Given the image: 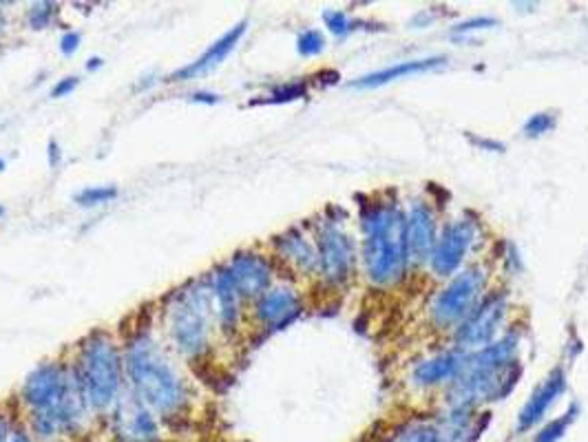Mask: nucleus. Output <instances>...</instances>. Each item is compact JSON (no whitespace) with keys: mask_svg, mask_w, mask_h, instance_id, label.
Instances as JSON below:
<instances>
[{"mask_svg":"<svg viewBox=\"0 0 588 442\" xmlns=\"http://www.w3.org/2000/svg\"><path fill=\"white\" fill-rule=\"evenodd\" d=\"M9 442H33V441H31V436H29L27 432H22V430H13V432H11V439H9Z\"/></svg>","mask_w":588,"mask_h":442,"instance_id":"nucleus-35","label":"nucleus"},{"mask_svg":"<svg viewBox=\"0 0 588 442\" xmlns=\"http://www.w3.org/2000/svg\"><path fill=\"white\" fill-rule=\"evenodd\" d=\"M326 49V38L319 29H306L299 33L297 38V51L306 58H312V55H319L321 51Z\"/></svg>","mask_w":588,"mask_h":442,"instance_id":"nucleus-24","label":"nucleus"},{"mask_svg":"<svg viewBox=\"0 0 588 442\" xmlns=\"http://www.w3.org/2000/svg\"><path fill=\"white\" fill-rule=\"evenodd\" d=\"M308 95V86L306 82H290V84H283L279 89H275L266 102L270 104H286V102H295V100H301Z\"/></svg>","mask_w":588,"mask_h":442,"instance_id":"nucleus-25","label":"nucleus"},{"mask_svg":"<svg viewBox=\"0 0 588 442\" xmlns=\"http://www.w3.org/2000/svg\"><path fill=\"white\" fill-rule=\"evenodd\" d=\"M518 341L516 335H507L483 350L467 352L458 377L450 383V408L474 410L481 403L509 397L520 379V361H516Z\"/></svg>","mask_w":588,"mask_h":442,"instance_id":"nucleus-2","label":"nucleus"},{"mask_svg":"<svg viewBox=\"0 0 588 442\" xmlns=\"http://www.w3.org/2000/svg\"><path fill=\"white\" fill-rule=\"evenodd\" d=\"M22 399L31 410V430L42 441L75 432L89 410L78 372L53 363L40 366L27 377Z\"/></svg>","mask_w":588,"mask_h":442,"instance_id":"nucleus-1","label":"nucleus"},{"mask_svg":"<svg viewBox=\"0 0 588 442\" xmlns=\"http://www.w3.org/2000/svg\"><path fill=\"white\" fill-rule=\"evenodd\" d=\"M277 250L283 259H288L290 264H295L301 273L310 275L314 270H319V253L317 248L303 237V233L299 230H288L286 235L277 237Z\"/></svg>","mask_w":588,"mask_h":442,"instance_id":"nucleus-20","label":"nucleus"},{"mask_svg":"<svg viewBox=\"0 0 588 442\" xmlns=\"http://www.w3.org/2000/svg\"><path fill=\"white\" fill-rule=\"evenodd\" d=\"M11 439V430H9V423L4 421V417L0 414V442H9Z\"/></svg>","mask_w":588,"mask_h":442,"instance_id":"nucleus-34","label":"nucleus"},{"mask_svg":"<svg viewBox=\"0 0 588 442\" xmlns=\"http://www.w3.org/2000/svg\"><path fill=\"white\" fill-rule=\"evenodd\" d=\"M190 100L193 102H204V104H215L219 100V95L217 93H204V91H199V93H193Z\"/></svg>","mask_w":588,"mask_h":442,"instance_id":"nucleus-32","label":"nucleus"},{"mask_svg":"<svg viewBox=\"0 0 588 442\" xmlns=\"http://www.w3.org/2000/svg\"><path fill=\"white\" fill-rule=\"evenodd\" d=\"M78 49H80V33H75V31L64 33L62 40H60V51L64 55H73Z\"/></svg>","mask_w":588,"mask_h":442,"instance_id":"nucleus-30","label":"nucleus"},{"mask_svg":"<svg viewBox=\"0 0 588 442\" xmlns=\"http://www.w3.org/2000/svg\"><path fill=\"white\" fill-rule=\"evenodd\" d=\"M301 312V301L292 288H275L259 297L257 317L268 328H279L290 323Z\"/></svg>","mask_w":588,"mask_h":442,"instance_id":"nucleus-16","label":"nucleus"},{"mask_svg":"<svg viewBox=\"0 0 588 442\" xmlns=\"http://www.w3.org/2000/svg\"><path fill=\"white\" fill-rule=\"evenodd\" d=\"M554 126H556V115H551V113H536V115H532L527 120L525 133H527V137H543Z\"/></svg>","mask_w":588,"mask_h":442,"instance_id":"nucleus-27","label":"nucleus"},{"mask_svg":"<svg viewBox=\"0 0 588 442\" xmlns=\"http://www.w3.org/2000/svg\"><path fill=\"white\" fill-rule=\"evenodd\" d=\"M0 27H2V16H0Z\"/></svg>","mask_w":588,"mask_h":442,"instance_id":"nucleus-38","label":"nucleus"},{"mask_svg":"<svg viewBox=\"0 0 588 442\" xmlns=\"http://www.w3.org/2000/svg\"><path fill=\"white\" fill-rule=\"evenodd\" d=\"M55 11L58 9H55L53 2H38V4H33L29 9V24L33 29H44L51 22V18H53Z\"/></svg>","mask_w":588,"mask_h":442,"instance_id":"nucleus-28","label":"nucleus"},{"mask_svg":"<svg viewBox=\"0 0 588 442\" xmlns=\"http://www.w3.org/2000/svg\"><path fill=\"white\" fill-rule=\"evenodd\" d=\"M439 241L436 235V215L434 210L416 202L408 213V259L412 266H423L432 259L434 246Z\"/></svg>","mask_w":588,"mask_h":442,"instance_id":"nucleus-12","label":"nucleus"},{"mask_svg":"<svg viewBox=\"0 0 588 442\" xmlns=\"http://www.w3.org/2000/svg\"><path fill=\"white\" fill-rule=\"evenodd\" d=\"M496 24H498L496 18L478 16V18H470V20L458 22L452 31H454L456 35H465V33H472V31H478V29H489V27H496Z\"/></svg>","mask_w":588,"mask_h":442,"instance_id":"nucleus-29","label":"nucleus"},{"mask_svg":"<svg viewBox=\"0 0 588 442\" xmlns=\"http://www.w3.org/2000/svg\"><path fill=\"white\" fill-rule=\"evenodd\" d=\"M487 275L483 268H467L456 275L434 299L432 319L439 328L461 326L483 301Z\"/></svg>","mask_w":588,"mask_h":442,"instance_id":"nucleus-7","label":"nucleus"},{"mask_svg":"<svg viewBox=\"0 0 588 442\" xmlns=\"http://www.w3.org/2000/svg\"><path fill=\"white\" fill-rule=\"evenodd\" d=\"M226 270L230 273L239 297L255 299V297H264L268 292V286L272 279V268L261 255L239 253L230 259Z\"/></svg>","mask_w":588,"mask_h":442,"instance_id":"nucleus-13","label":"nucleus"},{"mask_svg":"<svg viewBox=\"0 0 588 442\" xmlns=\"http://www.w3.org/2000/svg\"><path fill=\"white\" fill-rule=\"evenodd\" d=\"M213 284V297H215V315L226 332H233L239 321V292L235 288V281L226 268H221Z\"/></svg>","mask_w":588,"mask_h":442,"instance_id":"nucleus-19","label":"nucleus"},{"mask_svg":"<svg viewBox=\"0 0 588 442\" xmlns=\"http://www.w3.org/2000/svg\"><path fill=\"white\" fill-rule=\"evenodd\" d=\"M505 315H507V295L498 292L481 301V306L456 330L458 350L476 352L494 343V337L498 335L505 321Z\"/></svg>","mask_w":588,"mask_h":442,"instance_id":"nucleus-8","label":"nucleus"},{"mask_svg":"<svg viewBox=\"0 0 588 442\" xmlns=\"http://www.w3.org/2000/svg\"><path fill=\"white\" fill-rule=\"evenodd\" d=\"M385 442H445L436 423L432 421H410L394 430V434Z\"/></svg>","mask_w":588,"mask_h":442,"instance_id":"nucleus-21","label":"nucleus"},{"mask_svg":"<svg viewBox=\"0 0 588 442\" xmlns=\"http://www.w3.org/2000/svg\"><path fill=\"white\" fill-rule=\"evenodd\" d=\"M75 372L91 410L104 412L115 405L122 388V361L109 337L91 335L84 341Z\"/></svg>","mask_w":588,"mask_h":442,"instance_id":"nucleus-6","label":"nucleus"},{"mask_svg":"<svg viewBox=\"0 0 588 442\" xmlns=\"http://www.w3.org/2000/svg\"><path fill=\"white\" fill-rule=\"evenodd\" d=\"M102 62H104V60H100V58H91L89 64H86V69H89V71H95L97 66H102Z\"/></svg>","mask_w":588,"mask_h":442,"instance_id":"nucleus-36","label":"nucleus"},{"mask_svg":"<svg viewBox=\"0 0 588 442\" xmlns=\"http://www.w3.org/2000/svg\"><path fill=\"white\" fill-rule=\"evenodd\" d=\"M60 157H62L60 146H58L55 142H51V144H49V164H51V166H58V164H60Z\"/></svg>","mask_w":588,"mask_h":442,"instance_id":"nucleus-33","label":"nucleus"},{"mask_svg":"<svg viewBox=\"0 0 588 442\" xmlns=\"http://www.w3.org/2000/svg\"><path fill=\"white\" fill-rule=\"evenodd\" d=\"M465 359H467V352H463V350L432 357V359L416 366L414 383L421 388H434L441 383H452L458 377Z\"/></svg>","mask_w":588,"mask_h":442,"instance_id":"nucleus-18","label":"nucleus"},{"mask_svg":"<svg viewBox=\"0 0 588 442\" xmlns=\"http://www.w3.org/2000/svg\"><path fill=\"white\" fill-rule=\"evenodd\" d=\"M0 171H4V162L2 160H0Z\"/></svg>","mask_w":588,"mask_h":442,"instance_id":"nucleus-37","label":"nucleus"},{"mask_svg":"<svg viewBox=\"0 0 588 442\" xmlns=\"http://www.w3.org/2000/svg\"><path fill=\"white\" fill-rule=\"evenodd\" d=\"M0 215H2V206H0Z\"/></svg>","mask_w":588,"mask_h":442,"instance_id":"nucleus-39","label":"nucleus"},{"mask_svg":"<svg viewBox=\"0 0 588 442\" xmlns=\"http://www.w3.org/2000/svg\"><path fill=\"white\" fill-rule=\"evenodd\" d=\"M78 86V78H64L53 86V97H62L66 93H71Z\"/></svg>","mask_w":588,"mask_h":442,"instance_id":"nucleus-31","label":"nucleus"},{"mask_svg":"<svg viewBox=\"0 0 588 442\" xmlns=\"http://www.w3.org/2000/svg\"><path fill=\"white\" fill-rule=\"evenodd\" d=\"M246 33V22H239L235 24L233 29H228L219 40H215L195 62L186 64L184 69H177L168 80H177V82H184V80H193L195 75H202V73H208L213 71L215 66H219L228 53L239 44L241 35Z\"/></svg>","mask_w":588,"mask_h":442,"instance_id":"nucleus-15","label":"nucleus"},{"mask_svg":"<svg viewBox=\"0 0 588 442\" xmlns=\"http://www.w3.org/2000/svg\"><path fill=\"white\" fill-rule=\"evenodd\" d=\"M576 417H578V405H574L565 417H560V419H556L554 423H549V425H545L543 430H540V434H536V441L534 442H560L563 439H565V434H567V430L571 428V423L576 421Z\"/></svg>","mask_w":588,"mask_h":442,"instance_id":"nucleus-22","label":"nucleus"},{"mask_svg":"<svg viewBox=\"0 0 588 442\" xmlns=\"http://www.w3.org/2000/svg\"><path fill=\"white\" fill-rule=\"evenodd\" d=\"M111 434L115 442H162L155 414L135 394H124L115 401Z\"/></svg>","mask_w":588,"mask_h":442,"instance_id":"nucleus-10","label":"nucleus"},{"mask_svg":"<svg viewBox=\"0 0 588 442\" xmlns=\"http://www.w3.org/2000/svg\"><path fill=\"white\" fill-rule=\"evenodd\" d=\"M317 253H319V270L328 284H345L354 268V241L334 224L326 222L317 233Z\"/></svg>","mask_w":588,"mask_h":442,"instance_id":"nucleus-9","label":"nucleus"},{"mask_svg":"<svg viewBox=\"0 0 588 442\" xmlns=\"http://www.w3.org/2000/svg\"><path fill=\"white\" fill-rule=\"evenodd\" d=\"M565 390H567V374L563 368H556L549 374V379L532 394V399L523 408V412L518 417V432L534 430L547 417L551 405H556V401L565 394Z\"/></svg>","mask_w":588,"mask_h":442,"instance_id":"nucleus-14","label":"nucleus"},{"mask_svg":"<svg viewBox=\"0 0 588 442\" xmlns=\"http://www.w3.org/2000/svg\"><path fill=\"white\" fill-rule=\"evenodd\" d=\"M472 244H474V224L470 219H458L445 226L430 259L432 270L439 277H452L465 261Z\"/></svg>","mask_w":588,"mask_h":442,"instance_id":"nucleus-11","label":"nucleus"},{"mask_svg":"<svg viewBox=\"0 0 588 442\" xmlns=\"http://www.w3.org/2000/svg\"><path fill=\"white\" fill-rule=\"evenodd\" d=\"M447 64L445 55H432V58H421V60H405V62H396L392 66L379 69L374 73H368L363 78H359L357 82H352L354 89H376V86H385L394 80L408 78V75H416V73H427L434 71L439 66Z\"/></svg>","mask_w":588,"mask_h":442,"instance_id":"nucleus-17","label":"nucleus"},{"mask_svg":"<svg viewBox=\"0 0 588 442\" xmlns=\"http://www.w3.org/2000/svg\"><path fill=\"white\" fill-rule=\"evenodd\" d=\"M133 394L153 412L175 417L186 405V386L148 335H135L124 354Z\"/></svg>","mask_w":588,"mask_h":442,"instance_id":"nucleus-3","label":"nucleus"},{"mask_svg":"<svg viewBox=\"0 0 588 442\" xmlns=\"http://www.w3.org/2000/svg\"><path fill=\"white\" fill-rule=\"evenodd\" d=\"M363 261L372 284L394 286L403 279L408 259V215L392 202L363 210Z\"/></svg>","mask_w":588,"mask_h":442,"instance_id":"nucleus-4","label":"nucleus"},{"mask_svg":"<svg viewBox=\"0 0 588 442\" xmlns=\"http://www.w3.org/2000/svg\"><path fill=\"white\" fill-rule=\"evenodd\" d=\"M213 317H217L213 284L197 281L173 297V304L166 310V323L171 339L182 354L195 359L206 352Z\"/></svg>","mask_w":588,"mask_h":442,"instance_id":"nucleus-5","label":"nucleus"},{"mask_svg":"<svg viewBox=\"0 0 588 442\" xmlns=\"http://www.w3.org/2000/svg\"><path fill=\"white\" fill-rule=\"evenodd\" d=\"M115 197H117L115 186H89L75 195V202L80 206H100V204H109Z\"/></svg>","mask_w":588,"mask_h":442,"instance_id":"nucleus-23","label":"nucleus"},{"mask_svg":"<svg viewBox=\"0 0 588 442\" xmlns=\"http://www.w3.org/2000/svg\"><path fill=\"white\" fill-rule=\"evenodd\" d=\"M323 20L334 35H348L357 29V22L350 20V16L345 11H326Z\"/></svg>","mask_w":588,"mask_h":442,"instance_id":"nucleus-26","label":"nucleus"}]
</instances>
